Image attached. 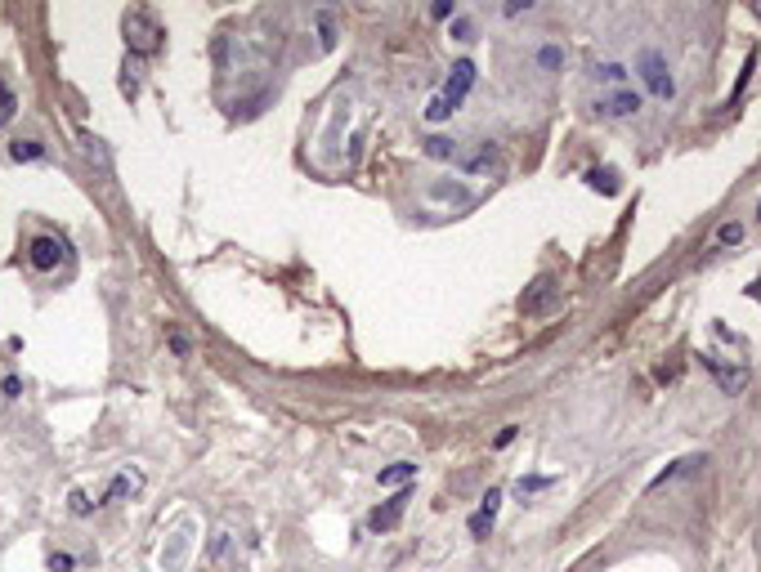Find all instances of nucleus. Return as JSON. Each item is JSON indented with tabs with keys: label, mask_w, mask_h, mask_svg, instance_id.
Instances as JSON below:
<instances>
[{
	"label": "nucleus",
	"mask_w": 761,
	"mask_h": 572,
	"mask_svg": "<svg viewBox=\"0 0 761 572\" xmlns=\"http://www.w3.org/2000/svg\"><path fill=\"white\" fill-rule=\"evenodd\" d=\"M457 153H462V144L457 139H426V156H435V161H457Z\"/></svg>",
	"instance_id": "nucleus-12"
},
{
	"label": "nucleus",
	"mask_w": 761,
	"mask_h": 572,
	"mask_svg": "<svg viewBox=\"0 0 761 572\" xmlns=\"http://www.w3.org/2000/svg\"><path fill=\"white\" fill-rule=\"evenodd\" d=\"M641 81H645V90H650L654 99H672L676 95V81H672V72H667V63H663L658 50L641 54Z\"/></svg>",
	"instance_id": "nucleus-3"
},
{
	"label": "nucleus",
	"mask_w": 761,
	"mask_h": 572,
	"mask_svg": "<svg viewBox=\"0 0 761 572\" xmlns=\"http://www.w3.org/2000/svg\"><path fill=\"white\" fill-rule=\"evenodd\" d=\"M121 36H126V54L130 58H153L166 45L162 23L153 14H144V9H126L121 14Z\"/></svg>",
	"instance_id": "nucleus-1"
},
{
	"label": "nucleus",
	"mask_w": 761,
	"mask_h": 572,
	"mask_svg": "<svg viewBox=\"0 0 761 572\" xmlns=\"http://www.w3.org/2000/svg\"><path fill=\"white\" fill-rule=\"evenodd\" d=\"M417 478V466L412 461H399V466L380 469V487H403V483H412Z\"/></svg>",
	"instance_id": "nucleus-11"
},
{
	"label": "nucleus",
	"mask_w": 761,
	"mask_h": 572,
	"mask_svg": "<svg viewBox=\"0 0 761 572\" xmlns=\"http://www.w3.org/2000/svg\"><path fill=\"white\" fill-rule=\"evenodd\" d=\"M27 260H32V268H41V273H50V268H58V260H63V242L58 237H32V246H27Z\"/></svg>",
	"instance_id": "nucleus-7"
},
{
	"label": "nucleus",
	"mask_w": 761,
	"mask_h": 572,
	"mask_svg": "<svg viewBox=\"0 0 761 572\" xmlns=\"http://www.w3.org/2000/svg\"><path fill=\"white\" fill-rule=\"evenodd\" d=\"M72 510H76V515H90V501H86L81 492H72Z\"/></svg>",
	"instance_id": "nucleus-21"
},
{
	"label": "nucleus",
	"mask_w": 761,
	"mask_h": 572,
	"mask_svg": "<svg viewBox=\"0 0 761 572\" xmlns=\"http://www.w3.org/2000/svg\"><path fill=\"white\" fill-rule=\"evenodd\" d=\"M543 487H551V478H538V474H533V478H520V483H515V492H520V497H533V492H543Z\"/></svg>",
	"instance_id": "nucleus-19"
},
{
	"label": "nucleus",
	"mask_w": 761,
	"mask_h": 572,
	"mask_svg": "<svg viewBox=\"0 0 761 572\" xmlns=\"http://www.w3.org/2000/svg\"><path fill=\"white\" fill-rule=\"evenodd\" d=\"M50 568H55V572H67V568H72V555H55V559H50Z\"/></svg>",
	"instance_id": "nucleus-22"
},
{
	"label": "nucleus",
	"mask_w": 761,
	"mask_h": 572,
	"mask_svg": "<svg viewBox=\"0 0 761 572\" xmlns=\"http://www.w3.org/2000/svg\"><path fill=\"white\" fill-rule=\"evenodd\" d=\"M457 166L466 170V175H492V170H502V148L497 144H475V148H462L457 153Z\"/></svg>",
	"instance_id": "nucleus-5"
},
{
	"label": "nucleus",
	"mask_w": 761,
	"mask_h": 572,
	"mask_svg": "<svg viewBox=\"0 0 761 572\" xmlns=\"http://www.w3.org/2000/svg\"><path fill=\"white\" fill-rule=\"evenodd\" d=\"M704 366L712 371V380L725 389V394H739L744 385H748V366H739V363H721L716 354H704Z\"/></svg>",
	"instance_id": "nucleus-6"
},
{
	"label": "nucleus",
	"mask_w": 761,
	"mask_h": 572,
	"mask_svg": "<svg viewBox=\"0 0 761 572\" xmlns=\"http://www.w3.org/2000/svg\"><path fill=\"white\" fill-rule=\"evenodd\" d=\"M497 506H502V492H497V487H489V497H484V501H480V510L471 515V532H475V537H484V532L492 527V519H497Z\"/></svg>",
	"instance_id": "nucleus-10"
},
{
	"label": "nucleus",
	"mask_w": 761,
	"mask_h": 572,
	"mask_svg": "<svg viewBox=\"0 0 761 572\" xmlns=\"http://www.w3.org/2000/svg\"><path fill=\"white\" fill-rule=\"evenodd\" d=\"M452 36H457V41H471V23H466V18H452Z\"/></svg>",
	"instance_id": "nucleus-20"
},
{
	"label": "nucleus",
	"mask_w": 761,
	"mask_h": 572,
	"mask_svg": "<svg viewBox=\"0 0 761 572\" xmlns=\"http://www.w3.org/2000/svg\"><path fill=\"white\" fill-rule=\"evenodd\" d=\"M596 76H600V81H609V85H618V90H623V76H627V72H623L618 63H604V67H596Z\"/></svg>",
	"instance_id": "nucleus-18"
},
{
	"label": "nucleus",
	"mask_w": 761,
	"mask_h": 572,
	"mask_svg": "<svg viewBox=\"0 0 761 572\" xmlns=\"http://www.w3.org/2000/svg\"><path fill=\"white\" fill-rule=\"evenodd\" d=\"M135 487H139V474H121V478H112V487H108L104 501H117V497H126V492H135Z\"/></svg>",
	"instance_id": "nucleus-17"
},
{
	"label": "nucleus",
	"mask_w": 761,
	"mask_h": 572,
	"mask_svg": "<svg viewBox=\"0 0 761 572\" xmlns=\"http://www.w3.org/2000/svg\"><path fill=\"white\" fill-rule=\"evenodd\" d=\"M41 153H46V148H41L36 139H18V144H9V156H14V161H36Z\"/></svg>",
	"instance_id": "nucleus-15"
},
{
	"label": "nucleus",
	"mask_w": 761,
	"mask_h": 572,
	"mask_svg": "<svg viewBox=\"0 0 761 572\" xmlns=\"http://www.w3.org/2000/svg\"><path fill=\"white\" fill-rule=\"evenodd\" d=\"M403 510H408V492H394L385 506H377V510L368 515V527H372V532H390L394 523L403 519Z\"/></svg>",
	"instance_id": "nucleus-8"
},
{
	"label": "nucleus",
	"mask_w": 761,
	"mask_h": 572,
	"mask_svg": "<svg viewBox=\"0 0 761 572\" xmlns=\"http://www.w3.org/2000/svg\"><path fill=\"white\" fill-rule=\"evenodd\" d=\"M560 309V282L555 277H533L520 296V313L524 317H546V313Z\"/></svg>",
	"instance_id": "nucleus-2"
},
{
	"label": "nucleus",
	"mask_w": 761,
	"mask_h": 572,
	"mask_svg": "<svg viewBox=\"0 0 761 572\" xmlns=\"http://www.w3.org/2000/svg\"><path fill=\"white\" fill-rule=\"evenodd\" d=\"M757 219H761V206H757Z\"/></svg>",
	"instance_id": "nucleus-23"
},
{
	"label": "nucleus",
	"mask_w": 761,
	"mask_h": 572,
	"mask_svg": "<svg viewBox=\"0 0 761 572\" xmlns=\"http://www.w3.org/2000/svg\"><path fill=\"white\" fill-rule=\"evenodd\" d=\"M636 107H641V95H636V90H627V85H623V90H614V95H604V99H596L600 116H632Z\"/></svg>",
	"instance_id": "nucleus-9"
},
{
	"label": "nucleus",
	"mask_w": 761,
	"mask_h": 572,
	"mask_svg": "<svg viewBox=\"0 0 761 572\" xmlns=\"http://www.w3.org/2000/svg\"><path fill=\"white\" fill-rule=\"evenodd\" d=\"M587 184H592V188H600L604 197H614V193H618V175H614L609 166H600V170H587Z\"/></svg>",
	"instance_id": "nucleus-13"
},
{
	"label": "nucleus",
	"mask_w": 761,
	"mask_h": 572,
	"mask_svg": "<svg viewBox=\"0 0 761 572\" xmlns=\"http://www.w3.org/2000/svg\"><path fill=\"white\" fill-rule=\"evenodd\" d=\"M716 242H721V246H739V242H744V224H739V219L721 224V228H716Z\"/></svg>",
	"instance_id": "nucleus-16"
},
{
	"label": "nucleus",
	"mask_w": 761,
	"mask_h": 572,
	"mask_svg": "<svg viewBox=\"0 0 761 572\" xmlns=\"http://www.w3.org/2000/svg\"><path fill=\"white\" fill-rule=\"evenodd\" d=\"M471 85H475V63L471 58H457L452 63V72H448V81H443V104H448V112H457L462 107V99L471 95Z\"/></svg>",
	"instance_id": "nucleus-4"
},
{
	"label": "nucleus",
	"mask_w": 761,
	"mask_h": 572,
	"mask_svg": "<svg viewBox=\"0 0 761 572\" xmlns=\"http://www.w3.org/2000/svg\"><path fill=\"white\" fill-rule=\"evenodd\" d=\"M117 85H121V95H126V99H135V95H139V58H126V67H121V81H117Z\"/></svg>",
	"instance_id": "nucleus-14"
}]
</instances>
